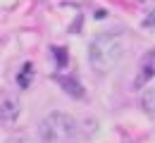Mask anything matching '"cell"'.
<instances>
[{"label": "cell", "instance_id": "obj_7", "mask_svg": "<svg viewBox=\"0 0 155 143\" xmlns=\"http://www.w3.org/2000/svg\"><path fill=\"white\" fill-rule=\"evenodd\" d=\"M141 107H143L148 115H153V112H155V88L143 91V96H141Z\"/></svg>", "mask_w": 155, "mask_h": 143}, {"label": "cell", "instance_id": "obj_6", "mask_svg": "<svg viewBox=\"0 0 155 143\" xmlns=\"http://www.w3.org/2000/svg\"><path fill=\"white\" fill-rule=\"evenodd\" d=\"M31 76H34V64L26 62L19 69V74H17V86H19V88H29V86H31Z\"/></svg>", "mask_w": 155, "mask_h": 143}, {"label": "cell", "instance_id": "obj_4", "mask_svg": "<svg viewBox=\"0 0 155 143\" xmlns=\"http://www.w3.org/2000/svg\"><path fill=\"white\" fill-rule=\"evenodd\" d=\"M19 117V100L15 96H2V105H0V119L2 124H12Z\"/></svg>", "mask_w": 155, "mask_h": 143}, {"label": "cell", "instance_id": "obj_2", "mask_svg": "<svg viewBox=\"0 0 155 143\" xmlns=\"http://www.w3.org/2000/svg\"><path fill=\"white\" fill-rule=\"evenodd\" d=\"M41 143H77V122L64 112H50L41 122Z\"/></svg>", "mask_w": 155, "mask_h": 143}, {"label": "cell", "instance_id": "obj_9", "mask_svg": "<svg viewBox=\"0 0 155 143\" xmlns=\"http://www.w3.org/2000/svg\"><path fill=\"white\" fill-rule=\"evenodd\" d=\"M155 24V12H150L148 17H146V21H143V26H153Z\"/></svg>", "mask_w": 155, "mask_h": 143}, {"label": "cell", "instance_id": "obj_5", "mask_svg": "<svg viewBox=\"0 0 155 143\" xmlns=\"http://www.w3.org/2000/svg\"><path fill=\"white\" fill-rule=\"evenodd\" d=\"M58 83L62 86V91H67L72 98H84V86L74 79V76H58Z\"/></svg>", "mask_w": 155, "mask_h": 143}, {"label": "cell", "instance_id": "obj_3", "mask_svg": "<svg viewBox=\"0 0 155 143\" xmlns=\"http://www.w3.org/2000/svg\"><path fill=\"white\" fill-rule=\"evenodd\" d=\"M150 79H155V50H148V53L143 55L134 86H136V88H141V86H146Z\"/></svg>", "mask_w": 155, "mask_h": 143}, {"label": "cell", "instance_id": "obj_11", "mask_svg": "<svg viewBox=\"0 0 155 143\" xmlns=\"http://www.w3.org/2000/svg\"><path fill=\"white\" fill-rule=\"evenodd\" d=\"M127 143H131V141H127Z\"/></svg>", "mask_w": 155, "mask_h": 143}, {"label": "cell", "instance_id": "obj_1", "mask_svg": "<svg viewBox=\"0 0 155 143\" xmlns=\"http://www.w3.org/2000/svg\"><path fill=\"white\" fill-rule=\"evenodd\" d=\"M122 55H124V41L115 31L98 34L88 43V64L98 74H107L110 69H115Z\"/></svg>", "mask_w": 155, "mask_h": 143}, {"label": "cell", "instance_id": "obj_8", "mask_svg": "<svg viewBox=\"0 0 155 143\" xmlns=\"http://www.w3.org/2000/svg\"><path fill=\"white\" fill-rule=\"evenodd\" d=\"M53 53H55V57H58V67H64V64H67V50H64V48H53Z\"/></svg>", "mask_w": 155, "mask_h": 143}, {"label": "cell", "instance_id": "obj_10", "mask_svg": "<svg viewBox=\"0 0 155 143\" xmlns=\"http://www.w3.org/2000/svg\"><path fill=\"white\" fill-rule=\"evenodd\" d=\"M7 143H26V141H21V138H12V141H7Z\"/></svg>", "mask_w": 155, "mask_h": 143}]
</instances>
